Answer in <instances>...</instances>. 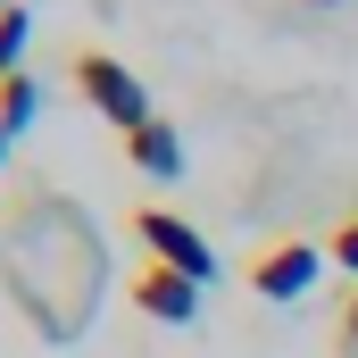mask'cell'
<instances>
[{"label": "cell", "instance_id": "8fae6325", "mask_svg": "<svg viewBox=\"0 0 358 358\" xmlns=\"http://www.w3.org/2000/svg\"><path fill=\"white\" fill-rule=\"evenodd\" d=\"M8 142H17V134H8V125H0V167H8Z\"/></svg>", "mask_w": 358, "mask_h": 358}, {"label": "cell", "instance_id": "9c48e42d", "mask_svg": "<svg viewBox=\"0 0 358 358\" xmlns=\"http://www.w3.org/2000/svg\"><path fill=\"white\" fill-rule=\"evenodd\" d=\"M334 358H358V283L342 300V317H334Z\"/></svg>", "mask_w": 358, "mask_h": 358}, {"label": "cell", "instance_id": "7a4b0ae2", "mask_svg": "<svg viewBox=\"0 0 358 358\" xmlns=\"http://www.w3.org/2000/svg\"><path fill=\"white\" fill-rule=\"evenodd\" d=\"M125 225L142 234V250H150L159 267L192 275V283H208V275H217V250H208V234H200L192 217H176V208H150V200H142V208H134Z\"/></svg>", "mask_w": 358, "mask_h": 358}, {"label": "cell", "instance_id": "52a82bcc", "mask_svg": "<svg viewBox=\"0 0 358 358\" xmlns=\"http://www.w3.org/2000/svg\"><path fill=\"white\" fill-rule=\"evenodd\" d=\"M25 34H34L25 0H17V8H0V76H17V59H25Z\"/></svg>", "mask_w": 358, "mask_h": 358}, {"label": "cell", "instance_id": "6da1fadb", "mask_svg": "<svg viewBox=\"0 0 358 358\" xmlns=\"http://www.w3.org/2000/svg\"><path fill=\"white\" fill-rule=\"evenodd\" d=\"M67 76H76V92L92 100V117H108L117 134H142L159 108H150V92H142V76L125 67V59H108V50H76L67 59Z\"/></svg>", "mask_w": 358, "mask_h": 358}, {"label": "cell", "instance_id": "277c9868", "mask_svg": "<svg viewBox=\"0 0 358 358\" xmlns=\"http://www.w3.org/2000/svg\"><path fill=\"white\" fill-rule=\"evenodd\" d=\"M134 308L159 317V325H192V317H200V283L176 275V267H159V259H142V267H134Z\"/></svg>", "mask_w": 358, "mask_h": 358}, {"label": "cell", "instance_id": "ba28073f", "mask_svg": "<svg viewBox=\"0 0 358 358\" xmlns=\"http://www.w3.org/2000/svg\"><path fill=\"white\" fill-rule=\"evenodd\" d=\"M325 259H334V267H342V275L358 283V208L342 217V225H334V234H325Z\"/></svg>", "mask_w": 358, "mask_h": 358}, {"label": "cell", "instance_id": "3957f363", "mask_svg": "<svg viewBox=\"0 0 358 358\" xmlns=\"http://www.w3.org/2000/svg\"><path fill=\"white\" fill-rule=\"evenodd\" d=\"M317 267H325V242H308V234H275L242 275H250L259 300H300V292L317 283Z\"/></svg>", "mask_w": 358, "mask_h": 358}, {"label": "cell", "instance_id": "30bf717a", "mask_svg": "<svg viewBox=\"0 0 358 358\" xmlns=\"http://www.w3.org/2000/svg\"><path fill=\"white\" fill-rule=\"evenodd\" d=\"M292 8H342V0H292Z\"/></svg>", "mask_w": 358, "mask_h": 358}, {"label": "cell", "instance_id": "8992f818", "mask_svg": "<svg viewBox=\"0 0 358 358\" xmlns=\"http://www.w3.org/2000/svg\"><path fill=\"white\" fill-rule=\"evenodd\" d=\"M34 100H42L34 76H0V125H8V134H25V125H34Z\"/></svg>", "mask_w": 358, "mask_h": 358}, {"label": "cell", "instance_id": "7c38bea8", "mask_svg": "<svg viewBox=\"0 0 358 358\" xmlns=\"http://www.w3.org/2000/svg\"><path fill=\"white\" fill-rule=\"evenodd\" d=\"M0 8H17V0H0Z\"/></svg>", "mask_w": 358, "mask_h": 358}, {"label": "cell", "instance_id": "5b68a950", "mask_svg": "<svg viewBox=\"0 0 358 358\" xmlns=\"http://www.w3.org/2000/svg\"><path fill=\"white\" fill-rule=\"evenodd\" d=\"M125 159H134L142 176L176 183V176H183V134H176V125H167V117H150L142 134H125Z\"/></svg>", "mask_w": 358, "mask_h": 358}]
</instances>
